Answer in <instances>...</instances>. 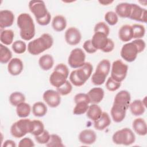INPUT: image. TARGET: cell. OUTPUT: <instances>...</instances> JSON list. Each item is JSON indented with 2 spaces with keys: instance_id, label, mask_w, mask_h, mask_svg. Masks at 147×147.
I'll use <instances>...</instances> for the list:
<instances>
[{
  "instance_id": "cell-24",
  "label": "cell",
  "mask_w": 147,
  "mask_h": 147,
  "mask_svg": "<svg viewBox=\"0 0 147 147\" xmlns=\"http://www.w3.org/2000/svg\"><path fill=\"white\" fill-rule=\"evenodd\" d=\"M131 10V3H121L115 7V13L121 18H129Z\"/></svg>"
},
{
  "instance_id": "cell-27",
  "label": "cell",
  "mask_w": 147,
  "mask_h": 147,
  "mask_svg": "<svg viewBox=\"0 0 147 147\" xmlns=\"http://www.w3.org/2000/svg\"><path fill=\"white\" fill-rule=\"evenodd\" d=\"M38 64L42 70L48 71L52 68L54 64L53 58L51 55H44L40 57Z\"/></svg>"
},
{
  "instance_id": "cell-1",
  "label": "cell",
  "mask_w": 147,
  "mask_h": 147,
  "mask_svg": "<svg viewBox=\"0 0 147 147\" xmlns=\"http://www.w3.org/2000/svg\"><path fill=\"white\" fill-rule=\"evenodd\" d=\"M17 24L20 29L21 38L25 41L32 39L35 35V25L30 15L25 13L20 14L17 18Z\"/></svg>"
},
{
  "instance_id": "cell-8",
  "label": "cell",
  "mask_w": 147,
  "mask_h": 147,
  "mask_svg": "<svg viewBox=\"0 0 147 147\" xmlns=\"http://www.w3.org/2000/svg\"><path fill=\"white\" fill-rule=\"evenodd\" d=\"M114 143L117 145H130L136 140V137L133 131L129 128H123L115 132L112 137Z\"/></svg>"
},
{
  "instance_id": "cell-15",
  "label": "cell",
  "mask_w": 147,
  "mask_h": 147,
  "mask_svg": "<svg viewBox=\"0 0 147 147\" xmlns=\"http://www.w3.org/2000/svg\"><path fill=\"white\" fill-rule=\"evenodd\" d=\"M43 99L46 103L51 107H57L61 102L60 94L53 90H48L43 94Z\"/></svg>"
},
{
  "instance_id": "cell-32",
  "label": "cell",
  "mask_w": 147,
  "mask_h": 147,
  "mask_svg": "<svg viewBox=\"0 0 147 147\" xmlns=\"http://www.w3.org/2000/svg\"><path fill=\"white\" fill-rule=\"evenodd\" d=\"M14 37V33L12 30L5 29L1 32L0 40L2 44L6 45H9L13 42Z\"/></svg>"
},
{
  "instance_id": "cell-46",
  "label": "cell",
  "mask_w": 147,
  "mask_h": 147,
  "mask_svg": "<svg viewBox=\"0 0 147 147\" xmlns=\"http://www.w3.org/2000/svg\"><path fill=\"white\" fill-rule=\"evenodd\" d=\"M34 146V144L32 140L30 138L25 137L20 140L18 144L20 147H33Z\"/></svg>"
},
{
  "instance_id": "cell-26",
  "label": "cell",
  "mask_w": 147,
  "mask_h": 147,
  "mask_svg": "<svg viewBox=\"0 0 147 147\" xmlns=\"http://www.w3.org/2000/svg\"><path fill=\"white\" fill-rule=\"evenodd\" d=\"M119 39L123 42H127L133 38L131 26L124 25L121 27L118 32Z\"/></svg>"
},
{
  "instance_id": "cell-34",
  "label": "cell",
  "mask_w": 147,
  "mask_h": 147,
  "mask_svg": "<svg viewBox=\"0 0 147 147\" xmlns=\"http://www.w3.org/2000/svg\"><path fill=\"white\" fill-rule=\"evenodd\" d=\"M12 57V53L5 45L0 44V62L6 64L10 61Z\"/></svg>"
},
{
  "instance_id": "cell-30",
  "label": "cell",
  "mask_w": 147,
  "mask_h": 147,
  "mask_svg": "<svg viewBox=\"0 0 147 147\" xmlns=\"http://www.w3.org/2000/svg\"><path fill=\"white\" fill-rule=\"evenodd\" d=\"M52 26L53 29L56 32H61L64 30L67 26L65 18L61 15L56 16L53 18Z\"/></svg>"
},
{
  "instance_id": "cell-19",
  "label": "cell",
  "mask_w": 147,
  "mask_h": 147,
  "mask_svg": "<svg viewBox=\"0 0 147 147\" xmlns=\"http://www.w3.org/2000/svg\"><path fill=\"white\" fill-rule=\"evenodd\" d=\"M24 65L21 60L19 58H13L9 62L7 70L9 74L13 76L20 75L23 70Z\"/></svg>"
},
{
  "instance_id": "cell-41",
  "label": "cell",
  "mask_w": 147,
  "mask_h": 147,
  "mask_svg": "<svg viewBox=\"0 0 147 147\" xmlns=\"http://www.w3.org/2000/svg\"><path fill=\"white\" fill-rule=\"evenodd\" d=\"M105 20L106 22L110 25H114L118 22V17L115 12L109 11L105 14Z\"/></svg>"
},
{
  "instance_id": "cell-38",
  "label": "cell",
  "mask_w": 147,
  "mask_h": 147,
  "mask_svg": "<svg viewBox=\"0 0 147 147\" xmlns=\"http://www.w3.org/2000/svg\"><path fill=\"white\" fill-rule=\"evenodd\" d=\"M12 49L17 54H22L26 51V45L25 42L21 40H17L12 44Z\"/></svg>"
},
{
  "instance_id": "cell-17",
  "label": "cell",
  "mask_w": 147,
  "mask_h": 147,
  "mask_svg": "<svg viewBox=\"0 0 147 147\" xmlns=\"http://www.w3.org/2000/svg\"><path fill=\"white\" fill-rule=\"evenodd\" d=\"M82 38L80 31L75 27L69 28L65 32V40L67 44L71 45L78 44Z\"/></svg>"
},
{
  "instance_id": "cell-44",
  "label": "cell",
  "mask_w": 147,
  "mask_h": 147,
  "mask_svg": "<svg viewBox=\"0 0 147 147\" xmlns=\"http://www.w3.org/2000/svg\"><path fill=\"white\" fill-rule=\"evenodd\" d=\"M50 134L47 131L44 130V131L38 136H36L35 140L40 144H46L50 138Z\"/></svg>"
},
{
  "instance_id": "cell-49",
  "label": "cell",
  "mask_w": 147,
  "mask_h": 147,
  "mask_svg": "<svg viewBox=\"0 0 147 147\" xmlns=\"http://www.w3.org/2000/svg\"><path fill=\"white\" fill-rule=\"evenodd\" d=\"M2 146L3 147H16V144L14 141L11 140H7L4 142Z\"/></svg>"
},
{
  "instance_id": "cell-12",
  "label": "cell",
  "mask_w": 147,
  "mask_h": 147,
  "mask_svg": "<svg viewBox=\"0 0 147 147\" xmlns=\"http://www.w3.org/2000/svg\"><path fill=\"white\" fill-rule=\"evenodd\" d=\"M29 8L34 16L36 20L45 17L49 13L43 1H30L29 2Z\"/></svg>"
},
{
  "instance_id": "cell-36",
  "label": "cell",
  "mask_w": 147,
  "mask_h": 147,
  "mask_svg": "<svg viewBox=\"0 0 147 147\" xmlns=\"http://www.w3.org/2000/svg\"><path fill=\"white\" fill-rule=\"evenodd\" d=\"M133 38L139 39L143 37L145 33V27L141 24H134L131 26Z\"/></svg>"
},
{
  "instance_id": "cell-13",
  "label": "cell",
  "mask_w": 147,
  "mask_h": 147,
  "mask_svg": "<svg viewBox=\"0 0 147 147\" xmlns=\"http://www.w3.org/2000/svg\"><path fill=\"white\" fill-rule=\"evenodd\" d=\"M139 53L137 48L133 42H128L124 44L121 51V56L122 58L127 62L134 61Z\"/></svg>"
},
{
  "instance_id": "cell-4",
  "label": "cell",
  "mask_w": 147,
  "mask_h": 147,
  "mask_svg": "<svg viewBox=\"0 0 147 147\" xmlns=\"http://www.w3.org/2000/svg\"><path fill=\"white\" fill-rule=\"evenodd\" d=\"M91 42L97 50H101L103 52H110L114 48L113 41L103 33L95 32L92 36Z\"/></svg>"
},
{
  "instance_id": "cell-39",
  "label": "cell",
  "mask_w": 147,
  "mask_h": 147,
  "mask_svg": "<svg viewBox=\"0 0 147 147\" xmlns=\"http://www.w3.org/2000/svg\"><path fill=\"white\" fill-rule=\"evenodd\" d=\"M32 121L33 127L31 134L36 136L42 133L44 130V126L43 123L39 120H33Z\"/></svg>"
},
{
  "instance_id": "cell-40",
  "label": "cell",
  "mask_w": 147,
  "mask_h": 147,
  "mask_svg": "<svg viewBox=\"0 0 147 147\" xmlns=\"http://www.w3.org/2000/svg\"><path fill=\"white\" fill-rule=\"evenodd\" d=\"M72 90V86L71 83L67 80L63 85L56 88V91L61 95H67L71 93Z\"/></svg>"
},
{
  "instance_id": "cell-45",
  "label": "cell",
  "mask_w": 147,
  "mask_h": 147,
  "mask_svg": "<svg viewBox=\"0 0 147 147\" xmlns=\"http://www.w3.org/2000/svg\"><path fill=\"white\" fill-rule=\"evenodd\" d=\"M83 47L84 51L90 54L94 53L97 51V49L93 46L91 42V40H86L84 42Z\"/></svg>"
},
{
  "instance_id": "cell-23",
  "label": "cell",
  "mask_w": 147,
  "mask_h": 147,
  "mask_svg": "<svg viewBox=\"0 0 147 147\" xmlns=\"http://www.w3.org/2000/svg\"><path fill=\"white\" fill-rule=\"evenodd\" d=\"M145 105L142 100L140 99L134 100L130 103L129 108L131 114L135 116H140L142 115L145 111Z\"/></svg>"
},
{
  "instance_id": "cell-7",
  "label": "cell",
  "mask_w": 147,
  "mask_h": 147,
  "mask_svg": "<svg viewBox=\"0 0 147 147\" xmlns=\"http://www.w3.org/2000/svg\"><path fill=\"white\" fill-rule=\"evenodd\" d=\"M33 121L29 119H21L13 123L10 128L11 134L15 138H21L27 133H31Z\"/></svg>"
},
{
  "instance_id": "cell-11",
  "label": "cell",
  "mask_w": 147,
  "mask_h": 147,
  "mask_svg": "<svg viewBox=\"0 0 147 147\" xmlns=\"http://www.w3.org/2000/svg\"><path fill=\"white\" fill-rule=\"evenodd\" d=\"M86 55L84 51L79 48L74 49L70 53L68 63L72 68H78L85 63Z\"/></svg>"
},
{
  "instance_id": "cell-43",
  "label": "cell",
  "mask_w": 147,
  "mask_h": 147,
  "mask_svg": "<svg viewBox=\"0 0 147 147\" xmlns=\"http://www.w3.org/2000/svg\"><path fill=\"white\" fill-rule=\"evenodd\" d=\"M94 32H100L105 34L107 36L110 33V29L108 25L104 22H99L97 23L94 27Z\"/></svg>"
},
{
  "instance_id": "cell-18",
  "label": "cell",
  "mask_w": 147,
  "mask_h": 147,
  "mask_svg": "<svg viewBox=\"0 0 147 147\" xmlns=\"http://www.w3.org/2000/svg\"><path fill=\"white\" fill-rule=\"evenodd\" d=\"M14 20V16L12 11L9 10L0 11V28L1 29L11 26Z\"/></svg>"
},
{
  "instance_id": "cell-37",
  "label": "cell",
  "mask_w": 147,
  "mask_h": 147,
  "mask_svg": "<svg viewBox=\"0 0 147 147\" xmlns=\"http://www.w3.org/2000/svg\"><path fill=\"white\" fill-rule=\"evenodd\" d=\"M45 145L48 147H61L64 146L61 137L55 134L50 136L49 140Z\"/></svg>"
},
{
  "instance_id": "cell-35",
  "label": "cell",
  "mask_w": 147,
  "mask_h": 147,
  "mask_svg": "<svg viewBox=\"0 0 147 147\" xmlns=\"http://www.w3.org/2000/svg\"><path fill=\"white\" fill-rule=\"evenodd\" d=\"M25 100V95L20 92H14L9 96V102L11 105L17 106L19 104L24 102Z\"/></svg>"
},
{
  "instance_id": "cell-21",
  "label": "cell",
  "mask_w": 147,
  "mask_h": 147,
  "mask_svg": "<svg viewBox=\"0 0 147 147\" xmlns=\"http://www.w3.org/2000/svg\"><path fill=\"white\" fill-rule=\"evenodd\" d=\"M90 102L92 104H98L100 103L104 97V91L100 87H94L91 89L87 94Z\"/></svg>"
},
{
  "instance_id": "cell-16",
  "label": "cell",
  "mask_w": 147,
  "mask_h": 147,
  "mask_svg": "<svg viewBox=\"0 0 147 147\" xmlns=\"http://www.w3.org/2000/svg\"><path fill=\"white\" fill-rule=\"evenodd\" d=\"M146 14V9H142L137 4L131 3V10L129 18L146 23L147 21Z\"/></svg>"
},
{
  "instance_id": "cell-48",
  "label": "cell",
  "mask_w": 147,
  "mask_h": 147,
  "mask_svg": "<svg viewBox=\"0 0 147 147\" xmlns=\"http://www.w3.org/2000/svg\"><path fill=\"white\" fill-rule=\"evenodd\" d=\"M51 16L50 13L49 12L45 17H44L41 20H36V21L39 25H42V26H45L49 24V22L51 21Z\"/></svg>"
},
{
  "instance_id": "cell-22",
  "label": "cell",
  "mask_w": 147,
  "mask_h": 147,
  "mask_svg": "<svg viewBox=\"0 0 147 147\" xmlns=\"http://www.w3.org/2000/svg\"><path fill=\"white\" fill-rule=\"evenodd\" d=\"M94 122V126L95 129L98 130H103L110 125L111 119L108 113L102 112L99 118Z\"/></svg>"
},
{
  "instance_id": "cell-28",
  "label": "cell",
  "mask_w": 147,
  "mask_h": 147,
  "mask_svg": "<svg viewBox=\"0 0 147 147\" xmlns=\"http://www.w3.org/2000/svg\"><path fill=\"white\" fill-rule=\"evenodd\" d=\"M126 112V110L113 105V106L111 109V115L112 119L115 122H121L125 118Z\"/></svg>"
},
{
  "instance_id": "cell-5",
  "label": "cell",
  "mask_w": 147,
  "mask_h": 147,
  "mask_svg": "<svg viewBox=\"0 0 147 147\" xmlns=\"http://www.w3.org/2000/svg\"><path fill=\"white\" fill-rule=\"evenodd\" d=\"M69 69L66 65L63 63L57 64L49 77V82L54 87L57 88L63 85L67 80Z\"/></svg>"
},
{
  "instance_id": "cell-14",
  "label": "cell",
  "mask_w": 147,
  "mask_h": 147,
  "mask_svg": "<svg viewBox=\"0 0 147 147\" xmlns=\"http://www.w3.org/2000/svg\"><path fill=\"white\" fill-rule=\"evenodd\" d=\"M130 100V93L126 90H122L116 94L113 105L127 110L129 107Z\"/></svg>"
},
{
  "instance_id": "cell-29",
  "label": "cell",
  "mask_w": 147,
  "mask_h": 147,
  "mask_svg": "<svg viewBox=\"0 0 147 147\" xmlns=\"http://www.w3.org/2000/svg\"><path fill=\"white\" fill-rule=\"evenodd\" d=\"M87 117L93 121H95L100 117L102 111L101 108L97 104H91L89 106L86 112Z\"/></svg>"
},
{
  "instance_id": "cell-31",
  "label": "cell",
  "mask_w": 147,
  "mask_h": 147,
  "mask_svg": "<svg viewBox=\"0 0 147 147\" xmlns=\"http://www.w3.org/2000/svg\"><path fill=\"white\" fill-rule=\"evenodd\" d=\"M32 113L36 117H44L47 113V107L43 102H37L32 106Z\"/></svg>"
},
{
  "instance_id": "cell-3",
  "label": "cell",
  "mask_w": 147,
  "mask_h": 147,
  "mask_svg": "<svg viewBox=\"0 0 147 147\" xmlns=\"http://www.w3.org/2000/svg\"><path fill=\"white\" fill-rule=\"evenodd\" d=\"M92 70V64L89 62H85L83 66L71 72L69 75L71 83L76 87L83 86L90 78Z\"/></svg>"
},
{
  "instance_id": "cell-50",
  "label": "cell",
  "mask_w": 147,
  "mask_h": 147,
  "mask_svg": "<svg viewBox=\"0 0 147 147\" xmlns=\"http://www.w3.org/2000/svg\"><path fill=\"white\" fill-rule=\"evenodd\" d=\"M113 2V1H99V3L102 4V5H108Z\"/></svg>"
},
{
  "instance_id": "cell-9",
  "label": "cell",
  "mask_w": 147,
  "mask_h": 147,
  "mask_svg": "<svg viewBox=\"0 0 147 147\" xmlns=\"http://www.w3.org/2000/svg\"><path fill=\"white\" fill-rule=\"evenodd\" d=\"M128 70V65L121 60L114 61L111 66V78L115 80L121 82L126 78Z\"/></svg>"
},
{
  "instance_id": "cell-25",
  "label": "cell",
  "mask_w": 147,
  "mask_h": 147,
  "mask_svg": "<svg viewBox=\"0 0 147 147\" xmlns=\"http://www.w3.org/2000/svg\"><path fill=\"white\" fill-rule=\"evenodd\" d=\"M134 131L140 136H145L147 133V126L145 121L141 118L135 119L132 124Z\"/></svg>"
},
{
  "instance_id": "cell-42",
  "label": "cell",
  "mask_w": 147,
  "mask_h": 147,
  "mask_svg": "<svg viewBox=\"0 0 147 147\" xmlns=\"http://www.w3.org/2000/svg\"><path fill=\"white\" fill-rule=\"evenodd\" d=\"M121 83V82H118L110 77L106 82V87L109 91H115L120 87Z\"/></svg>"
},
{
  "instance_id": "cell-10",
  "label": "cell",
  "mask_w": 147,
  "mask_h": 147,
  "mask_svg": "<svg viewBox=\"0 0 147 147\" xmlns=\"http://www.w3.org/2000/svg\"><path fill=\"white\" fill-rule=\"evenodd\" d=\"M76 106L74 109L73 113L75 115H82L87 112L88 109V104L90 103L87 94L79 93L74 97Z\"/></svg>"
},
{
  "instance_id": "cell-47",
  "label": "cell",
  "mask_w": 147,
  "mask_h": 147,
  "mask_svg": "<svg viewBox=\"0 0 147 147\" xmlns=\"http://www.w3.org/2000/svg\"><path fill=\"white\" fill-rule=\"evenodd\" d=\"M132 42L137 47L138 51V53H141V52H142L145 49V46H146V44H145V41L143 40H142L141 38L136 39V40H133Z\"/></svg>"
},
{
  "instance_id": "cell-33",
  "label": "cell",
  "mask_w": 147,
  "mask_h": 147,
  "mask_svg": "<svg viewBox=\"0 0 147 147\" xmlns=\"http://www.w3.org/2000/svg\"><path fill=\"white\" fill-rule=\"evenodd\" d=\"M31 111V107L29 104L22 102L16 106V112L17 115L20 118H26L28 117Z\"/></svg>"
},
{
  "instance_id": "cell-6",
  "label": "cell",
  "mask_w": 147,
  "mask_h": 147,
  "mask_svg": "<svg viewBox=\"0 0 147 147\" xmlns=\"http://www.w3.org/2000/svg\"><path fill=\"white\" fill-rule=\"evenodd\" d=\"M110 71V62L103 59L97 65L95 72L91 77L92 83L96 86H100L105 83L106 78Z\"/></svg>"
},
{
  "instance_id": "cell-20",
  "label": "cell",
  "mask_w": 147,
  "mask_h": 147,
  "mask_svg": "<svg viewBox=\"0 0 147 147\" xmlns=\"http://www.w3.org/2000/svg\"><path fill=\"white\" fill-rule=\"evenodd\" d=\"M79 141L86 145H91L96 140L95 132L91 129H85L82 130L79 135Z\"/></svg>"
},
{
  "instance_id": "cell-2",
  "label": "cell",
  "mask_w": 147,
  "mask_h": 147,
  "mask_svg": "<svg viewBox=\"0 0 147 147\" xmlns=\"http://www.w3.org/2000/svg\"><path fill=\"white\" fill-rule=\"evenodd\" d=\"M53 39L48 33H44L40 37L30 41L28 45V51L32 55H37L51 48Z\"/></svg>"
}]
</instances>
